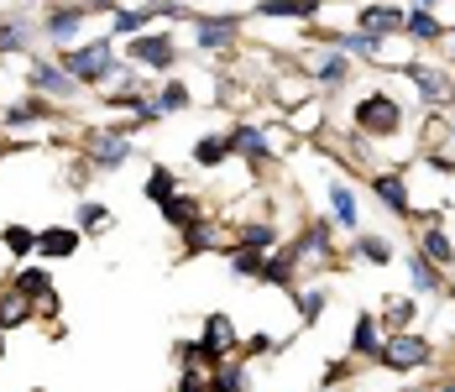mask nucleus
<instances>
[{
  "label": "nucleus",
  "mask_w": 455,
  "mask_h": 392,
  "mask_svg": "<svg viewBox=\"0 0 455 392\" xmlns=\"http://www.w3.org/2000/svg\"><path fill=\"white\" fill-rule=\"evenodd\" d=\"M116 68H121V63H116L110 43H84L63 58V74H68L74 84H100V79H110Z\"/></svg>",
  "instance_id": "1"
},
{
  "label": "nucleus",
  "mask_w": 455,
  "mask_h": 392,
  "mask_svg": "<svg viewBox=\"0 0 455 392\" xmlns=\"http://www.w3.org/2000/svg\"><path fill=\"white\" fill-rule=\"evenodd\" d=\"M132 136H121V131H84V157H90L100 173H116V168H126L132 163Z\"/></svg>",
  "instance_id": "2"
},
{
  "label": "nucleus",
  "mask_w": 455,
  "mask_h": 392,
  "mask_svg": "<svg viewBox=\"0 0 455 392\" xmlns=\"http://www.w3.org/2000/svg\"><path fill=\"white\" fill-rule=\"evenodd\" d=\"M356 126L366 136H393V131L403 126V110H398L393 94H366L362 105H356Z\"/></svg>",
  "instance_id": "3"
},
{
  "label": "nucleus",
  "mask_w": 455,
  "mask_h": 392,
  "mask_svg": "<svg viewBox=\"0 0 455 392\" xmlns=\"http://www.w3.org/2000/svg\"><path fill=\"white\" fill-rule=\"evenodd\" d=\"M377 361L393 366V372H419V366L429 361V340H419V335H393L387 346L377 350Z\"/></svg>",
  "instance_id": "4"
},
{
  "label": "nucleus",
  "mask_w": 455,
  "mask_h": 392,
  "mask_svg": "<svg viewBox=\"0 0 455 392\" xmlns=\"http://www.w3.org/2000/svg\"><path fill=\"white\" fill-rule=\"evenodd\" d=\"M403 74H409L413 84H419V94H424V100H429L435 110H445V105H451V94H455V89H451V79H445L440 68H429V63H409Z\"/></svg>",
  "instance_id": "5"
},
{
  "label": "nucleus",
  "mask_w": 455,
  "mask_h": 392,
  "mask_svg": "<svg viewBox=\"0 0 455 392\" xmlns=\"http://www.w3.org/2000/svg\"><path fill=\"white\" fill-rule=\"evenodd\" d=\"M126 58H132V63H147V68H168V63L179 58V47L168 43V37H132Z\"/></svg>",
  "instance_id": "6"
},
{
  "label": "nucleus",
  "mask_w": 455,
  "mask_h": 392,
  "mask_svg": "<svg viewBox=\"0 0 455 392\" xmlns=\"http://www.w3.org/2000/svg\"><path fill=\"white\" fill-rule=\"evenodd\" d=\"M362 32L366 37H387V32H398L403 27V11H393V5H362Z\"/></svg>",
  "instance_id": "7"
},
{
  "label": "nucleus",
  "mask_w": 455,
  "mask_h": 392,
  "mask_svg": "<svg viewBox=\"0 0 455 392\" xmlns=\"http://www.w3.org/2000/svg\"><path fill=\"white\" fill-rule=\"evenodd\" d=\"M37 252H43L47 261H63L79 252V230H63V225H52V230H43L37 236Z\"/></svg>",
  "instance_id": "8"
},
{
  "label": "nucleus",
  "mask_w": 455,
  "mask_h": 392,
  "mask_svg": "<svg viewBox=\"0 0 455 392\" xmlns=\"http://www.w3.org/2000/svg\"><path fill=\"white\" fill-rule=\"evenodd\" d=\"M194 37H199V47H230V37H235V16H199L194 21Z\"/></svg>",
  "instance_id": "9"
},
{
  "label": "nucleus",
  "mask_w": 455,
  "mask_h": 392,
  "mask_svg": "<svg viewBox=\"0 0 455 392\" xmlns=\"http://www.w3.org/2000/svg\"><path fill=\"white\" fill-rule=\"evenodd\" d=\"M32 84L43 89V94H52V100H68V94L79 89L63 68H58V63H37V68H32Z\"/></svg>",
  "instance_id": "10"
},
{
  "label": "nucleus",
  "mask_w": 455,
  "mask_h": 392,
  "mask_svg": "<svg viewBox=\"0 0 455 392\" xmlns=\"http://www.w3.org/2000/svg\"><path fill=\"white\" fill-rule=\"evenodd\" d=\"M371 194L393 210V215H409V188H403V178H393V173H377L371 178Z\"/></svg>",
  "instance_id": "11"
},
{
  "label": "nucleus",
  "mask_w": 455,
  "mask_h": 392,
  "mask_svg": "<svg viewBox=\"0 0 455 392\" xmlns=\"http://www.w3.org/2000/svg\"><path fill=\"white\" fill-rule=\"evenodd\" d=\"M226 141H230V152H241V157H251V163H267V157H273L267 136H262L257 126H241L235 136H226Z\"/></svg>",
  "instance_id": "12"
},
{
  "label": "nucleus",
  "mask_w": 455,
  "mask_h": 392,
  "mask_svg": "<svg viewBox=\"0 0 455 392\" xmlns=\"http://www.w3.org/2000/svg\"><path fill=\"white\" fill-rule=\"evenodd\" d=\"M199 346L210 350V356H220V361H226V350L235 346V330H230L226 314H210V319H204V340H199Z\"/></svg>",
  "instance_id": "13"
},
{
  "label": "nucleus",
  "mask_w": 455,
  "mask_h": 392,
  "mask_svg": "<svg viewBox=\"0 0 455 392\" xmlns=\"http://www.w3.org/2000/svg\"><path fill=\"white\" fill-rule=\"evenodd\" d=\"M163 215H168V225H173V230H194V225H199V215H204V204H199V199H188V194H173V199L163 204Z\"/></svg>",
  "instance_id": "14"
},
{
  "label": "nucleus",
  "mask_w": 455,
  "mask_h": 392,
  "mask_svg": "<svg viewBox=\"0 0 455 392\" xmlns=\"http://www.w3.org/2000/svg\"><path fill=\"white\" fill-rule=\"evenodd\" d=\"M315 79L319 84H346V79H351V63H346L340 47H330V52H319L315 58Z\"/></svg>",
  "instance_id": "15"
},
{
  "label": "nucleus",
  "mask_w": 455,
  "mask_h": 392,
  "mask_svg": "<svg viewBox=\"0 0 455 392\" xmlns=\"http://www.w3.org/2000/svg\"><path fill=\"white\" fill-rule=\"evenodd\" d=\"M79 27H84V11H79V5L52 11V16H47V37H52V43H74V37H79Z\"/></svg>",
  "instance_id": "16"
},
{
  "label": "nucleus",
  "mask_w": 455,
  "mask_h": 392,
  "mask_svg": "<svg viewBox=\"0 0 455 392\" xmlns=\"http://www.w3.org/2000/svg\"><path fill=\"white\" fill-rule=\"evenodd\" d=\"M32 37H37V27L21 21V16H11V21L0 27V52H21V47H32Z\"/></svg>",
  "instance_id": "17"
},
{
  "label": "nucleus",
  "mask_w": 455,
  "mask_h": 392,
  "mask_svg": "<svg viewBox=\"0 0 455 392\" xmlns=\"http://www.w3.org/2000/svg\"><path fill=\"white\" fill-rule=\"evenodd\" d=\"M27 314H32V299H27L21 288H5V293H0V330H11V324H21Z\"/></svg>",
  "instance_id": "18"
},
{
  "label": "nucleus",
  "mask_w": 455,
  "mask_h": 392,
  "mask_svg": "<svg viewBox=\"0 0 455 392\" xmlns=\"http://www.w3.org/2000/svg\"><path fill=\"white\" fill-rule=\"evenodd\" d=\"M230 157V141L226 136H199V147H194V163H204V168H220Z\"/></svg>",
  "instance_id": "19"
},
{
  "label": "nucleus",
  "mask_w": 455,
  "mask_h": 392,
  "mask_svg": "<svg viewBox=\"0 0 455 392\" xmlns=\"http://www.w3.org/2000/svg\"><path fill=\"white\" fill-rule=\"evenodd\" d=\"M403 32H413V37H424V43H435V37H440L445 27L435 21V11H419V5H413L409 16H403Z\"/></svg>",
  "instance_id": "20"
},
{
  "label": "nucleus",
  "mask_w": 455,
  "mask_h": 392,
  "mask_svg": "<svg viewBox=\"0 0 455 392\" xmlns=\"http://www.w3.org/2000/svg\"><path fill=\"white\" fill-rule=\"evenodd\" d=\"M47 116H52L47 100H21V105L5 110V126H27V121H47Z\"/></svg>",
  "instance_id": "21"
},
{
  "label": "nucleus",
  "mask_w": 455,
  "mask_h": 392,
  "mask_svg": "<svg viewBox=\"0 0 455 392\" xmlns=\"http://www.w3.org/2000/svg\"><path fill=\"white\" fill-rule=\"evenodd\" d=\"M173 194H179V178L168 173V168H152V178H147V199H152V204L163 210V204H168Z\"/></svg>",
  "instance_id": "22"
},
{
  "label": "nucleus",
  "mask_w": 455,
  "mask_h": 392,
  "mask_svg": "<svg viewBox=\"0 0 455 392\" xmlns=\"http://www.w3.org/2000/svg\"><path fill=\"white\" fill-rule=\"evenodd\" d=\"M409 277H413V288H419V293H435V288H440V272H435V261L419 257V252L409 257Z\"/></svg>",
  "instance_id": "23"
},
{
  "label": "nucleus",
  "mask_w": 455,
  "mask_h": 392,
  "mask_svg": "<svg viewBox=\"0 0 455 392\" xmlns=\"http://www.w3.org/2000/svg\"><path fill=\"white\" fill-rule=\"evenodd\" d=\"M330 210H335V220H340L346 230H356V199H351V188H346V183H335V188H330Z\"/></svg>",
  "instance_id": "24"
},
{
  "label": "nucleus",
  "mask_w": 455,
  "mask_h": 392,
  "mask_svg": "<svg viewBox=\"0 0 455 392\" xmlns=\"http://www.w3.org/2000/svg\"><path fill=\"white\" fill-rule=\"evenodd\" d=\"M324 0H262V16H315Z\"/></svg>",
  "instance_id": "25"
},
{
  "label": "nucleus",
  "mask_w": 455,
  "mask_h": 392,
  "mask_svg": "<svg viewBox=\"0 0 455 392\" xmlns=\"http://www.w3.org/2000/svg\"><path fill=\"white\" fill-rule=\"evenodd\" d=\"M351 350H356V356H377V319H371V314H356V335H351Z\"/></svg>",
  "instance_id": "26"
},
{
  "label": "nucleus",
  "mask_w": 455,
  "mask_h": 392,
  "mask_svg": "<svg viewBox=\"0 0 455 392\" xmlns=\"http://www.w3.org/2000/svg\"><path fill=\"white\" fill-rule=\"evenodd\" d=\"M262 267H267V257H262V252H251V246H241V252L230 257V272H235V277H251V283L262 277Z\"/></svg>",
  "instance_id": "27"
},
{
  "label": "nucleus",
  "mask_w": 455,
  "mask_h": 392,
  "mask_svg": "<svg viewBox=\"0 0 455 392\" xmlns=\"http://www.w3.org/2000/svg\"><path fill=\"white\" fill-rule=\"evenodd\" d=\"M147 21H152V11H116V21H110V27H116V37H137Z\"/></svg>",
  "instance_id": "28"
},
{
  "label": "nucleus",
  "mask_w": 455,
  "mask_h": 392,
  "mask_svg": "<svg viewBox=\"0 0 455 392\" xmlns=\"http://www.w3.org/2000/svg\"><path fill=\"white\" fill-rule=\"evenodd\" d=\"M251 252H267V246H277V225H267V220H257V225H246V236H241Z\"/></svg>",
  "instance_id": "29"
},
{
  "label": "nucleus",
  "mask_w": 455,
  "mask_h": 392,
  "mask_svg": "<svg viewBox=\"0 0 455 392\" xmlns=\"http://www.w3.org/2000/svg\"><path fill=\"white\" fill-rule=\"evenodd\" d=\"M424 257H429V261H451L455 257L451 236H445V230H424Z\"/></svg>",
  "instance_id": "30"
},
{
  "label": "nucleus",
  "mask_w": 455,
  "mask_h": 392,
  "mask_svg": "<svg viewBox=\"0 0 455 392\" xmlns=\"http://www.w3.org/2000/svg\"><path fill=\"white\" fill-rule=\"evenodd\" d=\"M241 382H246V372H241V366H215L210 392H241Z\"/></svg>",
  "instance_id": "31"
},
{
  "label": "nucleus",
  "mask_w": 455,
  "mask_h": 392,
  "mask_svg": "<svg viewBox=\"0 0 455 392\" xmlns=\"http://www.w3.org/2000/svg\"><path fill=\"white\" fill-rule=\"evenodd\" d=\"M5 246H11L16 257H27V252H37V236H32L27 225H5Z\"/></svg>",
  "instance_id": "32"
},
{
  "label": "nucleus",
  "mask_w": 455,
  "mask_h": 392,
  "mask_svg": "<svg viewBox=\"0 0 455 392\" xmlns=\"http://www.w3.org/2000/svg\"><path fill=\"white\" fill-rule=\"evenodd\" d=\"M157 110H188V89H183V84H163V94H157Z\"/></svg>",
  "instance_id": "33"
},
{
  "label": "nucleus",
  "mask_w": 455,
  "mask_h": 392,
  "mask_svg": "<svg viewBox=\"0 0 455 392\" xmlns=\"http://www.w3.org/2000/svg\"><path fill=\"white\" fill-rule=\"evenodd\" d=\"M362 257H366V261H377V267H382V261H393V246H387L382 236H362Z\"/></svg>",
  "instance_id": "34"
},
{
  "label": "nucleus",
  "mask_w": 455,
  "mask_h": 392,
  "mask_svg": "<svg viewBox=\"0 0 455 392\" xmlns=\"http://www.w3.org/2000/svg\"><path fill=\"white\" fill-rule=\"evenodd\" d=\"M413 314H419V304H409V299H398V304L387 308V324H393V330H409V324H413Z\"/></svg>",
  "instance_id": "35"
},
{
  "label": "nucleus",
  "mask_w": 455,
  "mask_h": 392,
  "mask_svg": "<svg viewBox=\"0 0 455 392\" xmlns=\"http://www.w3.org/2000/svg\"><path fill=\"white\" fill-rule=\"evenodd\" d=\"M319 314H324V288H315V293H304V319L315 324Z\"/></svg>",
  "instance_id": "36"
},
{
  "label": "nucleus",
  "mask_w": 455,
  "mask_h": 392,
  "mask_svg": "<svg viewBox=\"0 0 455 392\" xmlns=\"http://www.w3.org/2000/svg\"><path fill=\"white\" fill-rule=\"evenodd\" d=\"M105 210H100V204H79V230H84V225H105Z\"/></svg>",
  "instance_id": "37"
},
{
  "label": "nucleus",
  "mask_w": 455,
  "mask_h": 392,
  "mask_svg": "<svg viewBox=\"0 0 455 392\" xmlns=\"http://www.w3.org/2000/svg\"><path fill=\"white\" fill-rule=\"evenodd\" d=\"M179 392H210V382H204V377L188 366V372H183V382H179Z\"/></svg>",
  "instance_id": "38"
},
{
  "label": "nucleus",
  "mask_w": 455,
  "mask_h": 392,
  "mask_svg": "<svg viewBox=\"0 0 455 392\" xmlns=\"http://www.w3.org/2000/svg\"><path fill=\"white\" fill-rule=\"evenodd\" d=\"M440 392H455V382H445V388H440Z\"/></svg>",
  "instance_id": "39"
},
{
  "label": "nucleus",
  "mask_w": 455,
  "mask_h": 392,
  "mask_svg": "<svg viewBox=\"0 0 455 392\" xmlns=\"http://www.w3.org/2000/svg\"><path fill=\"white\" fill-rule=\"evenodd\" d=\"M451 47H455V43H451Z\"/></svg>",
  "instance_id": "40"
}]
</instances>
